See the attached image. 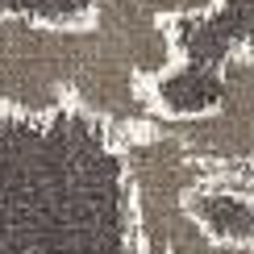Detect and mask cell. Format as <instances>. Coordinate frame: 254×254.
Wrapping results in <instances>:
<instances>
[{
	"mask_svg": "<svg viewBox=\"0 0 254 254\" xmlns=\"http://www.w3.org/2000/svg\"><path fill=\"white\" fill-rule=\"evenodd\" d=\"M163 121L213 179L254 192V42L217 67L213 109Z\"/></svg>",
	"mask_w": 254,
	"mask_h": 254,
	"instance_id": "cell-1",
	"label": "cell"
},
{
	"mask_svg": "<svg viewBox=\"0 0 254 254\" xmlns=\"http://www.w3.org/2000/svg\"><path fill=\"white\" fill-rule=\"evenodd\" d=\"M217 4L221 0H92L88 17L129 50L142 75L158 88L184 63L179 29L213 17Z\"/></svg>",
	"mask_w": 254,
	"mask_h": 254,
	"instance_id": "cell-2",
	"label": "cell"
},
{
	"mask_svg": "<svg viewBox=\"0 0 254 254\" xmlns=\"http://www.w3.org/2000/svg\"><path fill=\"white\" fill-rule=\"evenodd\" d=\"M192 29L200 38H208V59H204L200 71L217 83V67L221 63L254 42V0H221L213 17L196 21V25H184L179 34H192Z\"/></svg>",
	"mask_w": 254,
	"mask_h": 254,
	"instance_id": "cell-3",
	"label": "cell"
}]
</instances>
